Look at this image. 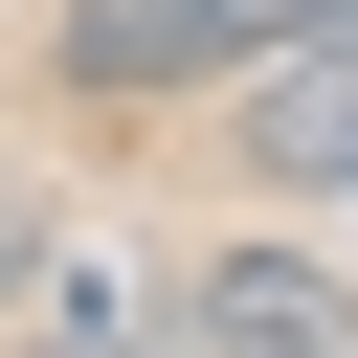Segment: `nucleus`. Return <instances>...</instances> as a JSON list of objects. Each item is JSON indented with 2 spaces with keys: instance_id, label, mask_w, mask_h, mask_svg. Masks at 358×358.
<instances>
[{
  "instance_id": "nucleus-1",
  "label": "nucleus",
  "mask_w": 358,
  "mask_h": 358,
  "mask_svg": "<svg viewBox=\"0 0 358 358\" xmlns=\"http://www.w3.org/2000/svg\"><path fill=\"white\" fill-rule=\"evenodd\" d=\"M291 22H313V0H67V90H112V112H157V90H246Z\"/></svg>"
},
{
  "instance_id": "nucleus-2",
  "label": "nucleus",
  "mask_w": 358,
  "mask_h": 358,
  "mask_svg": "<svg viewBox=\"0 0 358 358\" xmlns=\"http://www.w3.org/2000/svg\"><path fill=\"white\" fill-rule=\"evenodd\" d=\"M179 358H358V291L313 246H201L179 268Z\"/></svg>"
},
{
  "instance_id": "nucleus-3",
  "label": "nucleus",
  "mask_w": 358,
  "mask_h": 358,
  "mask_svg": "<svg viewBox=\"0 0 358 358\" xmlns=\"http://www.w3.org/2000/svg\"><path fill=\"white\" fill-rule=\"evenodd\" d=\"M246 157H268L291 201H336V179H358V0H313V22L246 67Z\"/></svg>"
},
{
  "instance_id": "nucleus-4",
  "label": "nucleus",
  "mask_w": 358,
  "mask_h": 358,
  "mask_svg": "<svg viewBox=\"0 0 358 358\" xmlns=\"http://www.w3.org/2000/svg\"><path fill=\"white\" fill-rule=\"evenodd\" d=\"M22 291H45V201L0 179V313H22Z\"/></svg>"
},
{
  "instance_id": "nucleus-5",
  "label": "nucleus",
  "mask_w": 358,
  "mask_h": 358,
  "mask_svg": "<svg viewBox=\"0 0 358 358\" xmlns=\"http://www.w3.org/2000/svg\"><path fill=\"white\" fill-rule=\"evenodd\" d=\"M45 358H134V336H45ZM157 358H179V336H157Z\"/></svg>"
}]
</instances>
